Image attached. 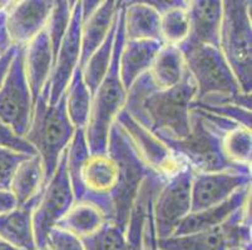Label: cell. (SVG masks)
I'll return each mask as SVG.
<instances>
[{"label": "cell", "instance_id": "43", "mask_svg": "<svg viewBox=\"0 0 252 250\" xmlns=\"http://www.w3.org/2000/svg\"><path fill=\"white\" fill-rule=\"evenodd\" d=\"M1 55H3V54H0V56H1Z\"/></svg>", "mask_w": 252, "mask_h": 250}, {"label": "cell", "instance_id": "33", "mask_svg": "<svg viewBox=\"0 0 252 250\" xmlns=\"http://www.w3.org/2000/svg\"><path fill=\"white\" fill-rule=\"evenodd\" d=\"M74 3L75 1H68V0L53 1L52 10H50L49 17H48L44 31L49 39L54 58H56V54L61 47L62 40L65 36L68 27H69Z\"/></svg>", "mask_w": 252, "mask_h": 250}, {"label": "cell", "instance_id": "32", "mask_svg": "<svg viewBox=\"0 0 252 250\" xmlns=\"http://www.w3.org/2000/svg\"><path fill=\"white\" fill-rule=\"evenodd\" d=\"M222 150L230 163L242 168H251V129L237 127L222 137Z\"/></svg>", "mask_w": 252, "mask_h": 250}, {"label": "cell", "instance_id": "1", "mask_svg": "<svg viewBox=\"0 0 252 250\" xmlns=\"http://www.w3.org/2000/svg\"><path fill=\"white\" fill-rule=\"evenodd\" d=\"M194 98L196 85L189 74L173 88L158 89L146 73L127 91L125 109L161 139L181 140L191 133Z\"/></svg>", "mask_w": 252, "mask_h": 250}, {"label": "cell", "instance_id": "22", "mask_svg": "<svg viewBox=\"0 0 252 250\" xmlns=\"http://www.w3.org/2000/svg\"><path fill=\"white\" fill-rule=\"evenodd\" d=\"M39 195L28 204L17 206L15 209L0 215V240L17 250L36 249L32 214L38 203Z\"/></svg>", "mask_w": 252, "mask_h": 250}, {"label": "cell", "instance_id": "20", "mask_svg": "<svg viewBox=\"0 0 252 250\" xmlns=\"http://www.w3.org/2000/svg\"><path fill=\"white\" fill-rule=\"evenodd\" d=\"M163 43L153 40H126L119 56V78L126 90L150 72Z\"/></svg>", "mask_w": 252, "mask_h": 250}, {"label": "cell", "instance_id": "34", "mask_svg": "<svg viewBox=\"0 0 252 250\" xmlns=\"http://www.w3.org/2000/svg\"><path fill=\"white\" fill-rule=\"evenodd\" d=\"M84 250H125L126 230L117 224L107 223L92 234L82 239Z\"/></svg>", "mask_w": 252, "mask_h": 250}, {"label": "cell", "instance_id": "27", "mask_svg": "<svg viewBox=\"0 0 252 250\" xmlns=\"http://www.w3.org/2000/svg\"><path fill=\"white\" fill-rule=\"evenodd\" d=\"M230 247L227 234L222 226L157 239L158 250H227Z\"/></svg>", "mask_w": 252, "mask_h": 250}, {"label": "cell", "instance_id": "21", "mask_svg": "<svg viewBox=\"0 0 252 250\" xmlns=\"http://www.w3.org/2000/svg\"><path fill=\"white\" fill-rule=\"evenodd\" d=\"M126 40H153L161 38V13L152 3H123Z\"/></svg>", "mask_w": 252, "mask_h": 250}, {"label": "cell", "instance_id": "42", "mask_svg": "<svg viewBox=\"0 0 252 250\" xmlns=\"http://www.w3.org/2000/svg\"><path fill=\"white\" fill-rule=\"evenodd\" d=\"M227 250H251V248H245V247H230Z\"/></svg>", "mask_w": 252, "mask_h": 250}, {"label": "cell", "instance_id": "30", "mask_svg": "<svg viewBox=\"0 0 252 250\" xmlns=\"http://www.w3.org/2000/svg\"><path fill=\"white\" fill-rule=\"evenodd\" d=\"M157 9L161 13V38L163 44L175 47L182 44L189 34L187 1H171Z\"/></svg>", "mask_w": 252, "mask_h": 250}, {"label": "cell", "instance_id": "13", "mask_svg": "<svg viewBox=\"0 0 252 250\" xmlns=\"http://www.w3.org/2000/svg\"><path fill=\"white\" fill-rule=\"evenodd\" d=\"M82 1H75L72 19L54 58L49 79V104H56L64 94L81 61Z\"/></svg>", "mask_w": 252, "mask_h": 250}, {"label": "cell", "instance_id": "29", "mask_svg": "<svg viewBox=\"0 0 252 250\" xmlns=\"http://www.w3.org/2000/svg\"><path fill=\"white\" fill-rule=\"evenodd\" d=\"M91 157L84 129H77L72 140L65 149V170L72 185L75 201L84 198L83 170L88 158Z\"/></svg>", "mask_w": 252, "mask_h": 250}, {"label": "cell", "instance_id": "17", "mask_svg": "<svg viewBox=\"0 0 252 250\" xmlns=\"http://www.w3.org/2000/svg\"><path fill=\"white\" fill-rule=\"evenodd\" d=\"M250 195H251V187H247L238 190L236 194H233L228 200L223 203L198 210V212H191L178 224L173 235H183V234L198 233V231L220 228L238 209H241L242 206L249 203Z\"/></svg>", "mask_w": 252, "mask_h": 250}, {"label": "cell", "instance_id": "40", "mask_svg": "<svg viewBox=\"0 0 252 250\" xmlns=\"http://www.w3.org/2000/svg\"><path fill=\"white\" fill-rule=\"evenodd\" d=\"M17 50L18 48L11 47L10 49L6 50V52L0 56V86L3 84L4 78H5L6 73H8V69L9 66H10V63L11 60H13V58H14Z\"/></svg>", "mask_w": 252, "mask_h": 250}, {"label": "cell", "instance_id": "5", "mask_svg": "<svg viewBox=\"0 0 252 250\" xmlns=\"http://www.w3.org/2000/svg\"><path fill=\"white\" fill-rule=\"evenodd\" d=\"M107 154L114 160L118 169V183L111 198V223L117 224L126 230L130 210L144 180L163 178L157 175L144 164L116 121L109 132Z\"/></svg>", "mask_w": 252, "mask_h": 250}, {"label": "cell", "instance_id": "38", "mask_svg": "<svg viewBox=\"0 0 252 250\" xmlns=\"http://www.w3.org/2000/svg\"><path fill=\"white\" fill-rule=\"evenodd\" d=\"M153 198H155V196H153ZM153 198L151 199L150 205H148L147 218H146V224H144V250H158L157 235H156L155 223H153L152 214Z\"/></svg>", "mask_w": 252, "mask_h": 250}, {"label": "cell", "instance_id": "31", "mask_svg": "<svg viewBox=\"0 0 252 250\" xmlns=\"http://www.w3.org/2000/svg\"><path fill=\"white\" fill-rule=\"evenodd\" d=\"M121 8V6H119ZM119 11V10H118ZM117 22H118V14H117V19L109 31L108 36L103 41V44L91 55V58L87 60L84 66L82 68L83 73V79L88 86L89 91L92 93V96L99 86L100 82L104 79L105 74L108 72L109 66H111L112 59H113L114 52V39H116V29Z\"/></svg>", "mask_w": 252, "mask_h": 250}, {"label": "cell", "instance_id": "10", "mask_svg": "<svg viewBox=\"0 0 252 250\" xmlns=\"http://www.w3.org/2000/svg\"><path fill=\"white\" fill-rule=\"evenodd\" d=\"M34 102L23 64V48H18L0 86V121L18 137L24 138L31 125Z\"/></svg>", "mask_w": 252, "mask_h": 250}, {"label": "cell", "instance_id": "25", "mask_svg": "<svg viewBox=\"0 0 252 250\" xmlns=\"http://www.w3.org/2000/svg\"><path fill=\"white\" fill-rule=\"evenodd\" d=\"M148 74L158 89H169L181 84L189 72L180 48L163 44Z\"/></svg>", "mask_w": 252, "mask_h": 250}, {"label": "cell", "instance_id": "9", "mask_svg": "<svg viewBox=\"0 0 252 250\" xmlns=\"http://www.w3.org/2000/svg\"><path fill=\"white\" fill-rule=\"evenodd\" d=\"M193 170L186 167L162 184L152 203L153 223L157 239L173 235L178 224L191 213Z\"/></svg>", "mask_w": 252, "mask_h": 250}, {"label": "cell", "instance_id": "8", "mask_svg": "<svg viewBox=\"0 0 252 250\" xmlns=\"http://www.w3.org/2000/svg\"><path fill=\"white\" fill-rule=\"evenodd\" d=\"M75 198L65 170V151L61 157L56 171L40 192L33 209L32 224L36 249H44L48 234L67 214Z\"/></svg>", "mask_w": 252, "mask_h": 250}, {"label": "cell", "instance_id": "36", "mask_svg": "<svg viewBox=\"0 0 252 250\" xmlns=\"http://www.w3.org/2000/svg\"><path fill=\"white\" fill-rule=\"evenodd\" d=\"M45 250H84L81 238L61 228H53L45 240Z\"/></svg>", "mask_w": 252, "mask_h": 250}, {"label": "cell", "instance_id": "37", "mask_svg": "<svg viewBox=\"0 0 252 250\" xmlns=\"http://www.w3.org/2000/svg\"><path fill=\"white\" fill-rule=\"evenodd\" d=\"M0 148L11 149V150L23 153L27 155H36L33 146L25 140L24 138L18 137L5 124L0 121Z\"/></svg>", "mask_w": 252, "mask_h": 250}, {"label": "cell", "instance_id": "6", "mask_svg": "<svg viewBox=\"0 0 252 250\" xmlns=\"http://www.w3.org/2000/svg\"><path fill=\"white\" fill-rule=\"evenodd\" d=\"M220 50L230 65L245 94L252 91V27L251 1H222Z\"/></svg>", "mask_w": 252, "mask_h": 250}, {"label": "cell", "instance_id": "28", "mask_svg": "<svg viewBox=\"0 0 252 250\" xmlns=\"http://www.w3.org/2000/svg\"><path fill=\"white\" fill-rule=\"evenodd\" d=\"M64 96L68 118L73 127L75 129H86L93 96L84 82L81 68H78L73 74L67 89L64 91Z\"/></svg>", "mask_w": 252, "mask_h": 250}, {"label": "cell", "instance_id": "15", "mask_svg": "<svg viewBox=\"0 0 252 250\" xmlns=\"http://www.w3.org/2000/svg\"><path fill=\"white\" fill-rule=\"evenodd\" d=\"M118 183V169L114 160L105 154H91L83 170L84 198L99 208L111 223V198ZM82 199V200H83Z\"/></svg>", "mask_w": 252, "mask_h": 250}, {"label": "cell", "instance_id": "3", "mask_svg": "<svg viewBox=\"0 0 252 250\" xmlns=\"http://www.w3.org/2000/svg\"><path fill=\"white\" fill-rule=\"evenodd\" d=\"M126 41L123 27V3L118 11L114 52L111 66L100 82L99 86L92 98V108L89 113L86 138L91 154H105L108 145V137L112 125L118 114L125 109L127 102V90L119 78V56Z\"/></svg>", "mask_w": 252, "mask_h": 250}, {"label": "cell", "instance_id": "26", "mask_svg": "<svg viewBox=\"0 0 252 250\" xmlns=\"http://www.w3.org/2000/svg\"><path fill=\"white\" fill-rule=\"evenodd\" d=\"M107 223L109 222L104 213L95 204L83 199L74 201L67 214L57 224V228L69 231L75 237L83 239L94 234Z\"/></svg>", "mask_w": 252, "mask_h": 250}, {"label": "cell", "instance_id": "23", "mask_svg": "<svg viewBox=\"0 0 252 250\" xmlns=\"http://www.w3.org/2000/svg\"><path fill=\"white\" fill-rule=\"evenodd\" d=\"M164 182L166 180L159 178L147 179L139 188L126 228L125 250H144V224L148 205Z\"/></svg>", "mask_w": 252, "mask_h": 250}, {"label": "cell", "instance_id": "41", "mask_svg": "<svg viewBox=\"0 0 252 250\" xmlns=\"http://www.w3.org/2000/svg\"><path fill=\"white\" fill-rule=\"evenodd\" d=\"M5 10L0 11V54H4L6 50L10 49L13 45L10 44V41H9L8 34H6V29H5Z\"/></svg>", "mask_w": 252, "mask_h": 250}, {"label": "cell", "instance_id": "18", "mask_svg": "<svg viewBox=\"0 0 252 250\" xmlns=\"http://www.w3.org/2000/svg\"><path fill=\"white\" fill-rule=\"evenodd\" d=\"M23 64L33 102L35 103L39 94L49 84L54 64V55L44 30L23 47Z\"/></svg>", "mask_w": 252, "mask_h": 250}, {"label": "cell", "instance_id": "11", "mask_svg": "<svg viewBox=\"0 0 252 250\" xmlns=\"http://www.w3.org/2000/svg\"><path fill=\"white\" fill-rule=\"evenodd\" d=\"M116 123L121 127L130 145L133 146L144 164L164 180L189 167L167 146L161 138L132 118L126 109L118 114Z\"/></svg>", "mask_w": 252, "mask_h": 250}, {"label": "cell", "instance_id": "2", "mask_svg": "<svg viewBox=\"0 0 252 250\" xmlns=\"http://www.w3.org/2000/svg\"><path fill=\"white\" fill-rule=\"evenodd\" d=\"M186 68L196 85L194 102L202 104H235L251 109V94L240 88L235 74L219 48L205 44L178 45Z\"/></svg>", "mask_w": 252, "mask_h": 250}, {"label": "cell", "instance_id": "24", "mask_svg": "<svg viewBox=\"0 0 252 250\" xmlns=\"http://www.w3.org/2000/svg\"><path fill=\"white\" fill-rule=\"evenodd\" d=\"M44 188V170L38 155H32L19 164L9 183L10 193L14 195L18 206L28 204L35 199Z\"/></svg>", "mask_w": 252, "mask_h": 250}, {"label": "cell", "instance_id": "12", "mask_svg": "<svg viewBox=\"0 0 252 250\" xmlns=\"http://www.w3.org/2000/svg\"><path fill=\"white\" fill-rule=\"evenodd\" d=\"M251 187V170L194 173L192 178L191 212L211 208L228 200L244 188Z\"/></svg>", "mask_w": 252, "mask_h": 250}, {"label": "cell", "instance_id": "35", "mask_svg": "<svg viewBox=\"0 0 252 250\" xmlns=\"http://www.w3.org/2000/svg\"><path fill=\"white\" fill-rule=\"evenodd\" d=\"M32 155L23 154L11 149L0 148V188L8 189L9 183L22 162Z\"/></svg>", "mask_w": 252, "mask_h": 250}, {"label": "cell", "instance_id": "16", "mask_svg": "<svg viewBox=\"0 0 252 250\" xmlns=\"http://www.w3.org/2000/svg\"><path fill=\"white\" fill-rule=\"evenodd\" d=\"M221 0H192L187 1L189 18V38L183 43L205 44L220 49V30L222 23Z\"/></svg>", "mask_w": 252, "mask_h": 250}, {"label": "cell", "instance_id": "4", "mask_svg": "<svg viewBox=\"0 0 252 250\" xmlns=\"http://www.w3.org/2000/svg\"><path fill=\"white\" fill-rule=\"evenodd\" d=\"M75 130L68 118L64 94L56 104H49V85H47L34 103L31 125L24 137L42 160L44 185L56 171Z\"/></svg>", "mask_w": 252, "mask_h": 250}, {"label": "cell", "instance_id": "7", "mask_svg": "<svg viewBox=\"0 0 252 250\" xmlns=\"http://www.w3.org/2000/svg\"><path fill=\"white\" fill-rule=\"evenodd\" d=\"M192 111V110H191ZM221 133L197 113L192 111L191 133L181 140L162 139L194 173H214L223 170H251L233 165L222 150Z\"/></svg>", "mask_w": 252, "mask_h": 250}, {"label": "cell", "instance_id": "19", "mask_svg": "<svg viewBox=\"0 0 252 250\" xmlns=\"http://www.w3.org/2000/svg\"><path fill=\"white\" fill-rule=\"evenodd\" d=\"M119 1L114 0H105L100 1L91 15L87 18H82L81 29V45L82 54L79 68H83L91 55L103 44V41L107 39L118 14Z\"/></svg>", "mask_w": 252, "mask_h": 250}, {"label": "cell", "instance_id": "39", "mask_svg": "<svg viewBox=\"0 0 252 250\" xmlns=\"http://www.w3.org/2000/svg\"><path fill=\"white\" fill-rule=\"evenodd\" d=\"M17 206V200H15L14 195L10 193V190L0 188V215L15 209Z\"/></svg>", "mask_w": 252, "mask_h": 250}, {"label": "cell", "instance_id": "14", "mask_svg": "<svg viewBox=\"0 0 252 250\" xmlns=\"http://www.w3.org/2000/svg\"><path fill=\"white\" fill-rule=\"evenodd\" d=\"M53 0L10 1L5 10V29L10 44L23 48L44 30Z\"/></svg>", "mask_w": 252, "mask_h": 250}]
</instances>
